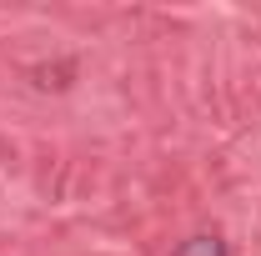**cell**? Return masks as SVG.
<instances>
[{"mask_svg":"<svg viewBox=\"0 0 261 256\" xmlns=\"http://www.w3.org/2000/svg\"><path fill=\"white\" fill-rule=\"evenodd\" d=\"M176 256H231V251H226L221 236H191V241L176 246Z\"/></svg>","mask_w":261,"mask_h":256,"instance_id":"1","label":"cell"}]
</instances>
